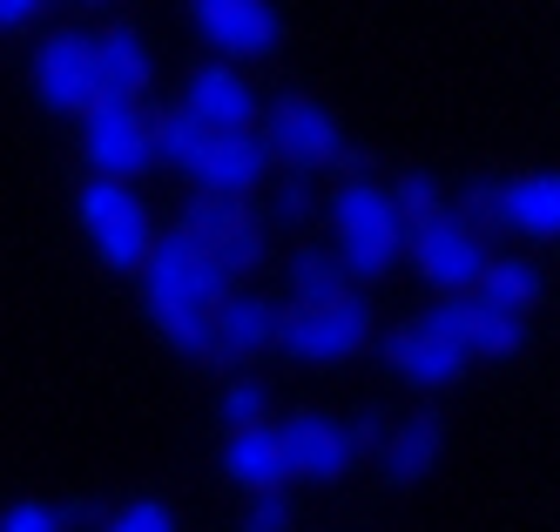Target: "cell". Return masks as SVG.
I'll list each match as a JSON object with an SVG mask.
<instances>
[{
  "mask_svg": "<svg viewBox=\"0 0 560 532\" xmlns=\"http://www.w3.org/2000/svg\"><path fill=\"white\" fill-rule=\"evenodd\" d=\"M0 532H68V519H61V506L21 499V506H8V519H0Z\"/></svg>",
  "mask_w": 560,
  "mask_h": 532,
  "instance_id": "obj_27",
  "label": "cell"
},
{
  "mask_svg": "<svg viewBox=\"0 0 560 532\" xmlns=\"http://www.w3.org/2000/svg\"><path fill=\"white\" fill-rule=\"evenodd\" d=\"M277 344L298 364H345L372 344V310L365 297H338L325 310H277Z\"/></svg>",
  "mask_w": 560,
  "mask_h": 532,
  "instance_id": "obj_6",
  "label": "cell"
},
{
  "mask_svg": "<svg viewBox=\"0 0 560 532\" xmlns=\"http://www.w3.org/2000/svg\"><path fill=\"white\" fill-rule=\"evenodd\" d=\"M34 21H42V8H34V0H0V34L34 27Z\"/></svg>",
  "mask_w": 560,
  "mask_h": 532,
  "instance_id": "obj_30",
  "label": "cell"
},
{
  "mask_svg": "<svg viewBox=\"0 0 560 532\" xmlns=\"http://www.w3.org/2000/svg\"><path fill=\"white\" fill-rule=\"evenodd\" d=\"M230 229H244V202H236V196H203V189H196V196H189V210H183V236H189V243H203V250H217Z\"/></svg>",
  "mask_w": 560,
  "mask_h": 532,
  "instance_id": "obj_22",
  "label": "cell"
},
{
  "mask_svg": "<svg viewBox=\"0 0 560 532\" xmlns=\"http://www.w3.org/2000/svg\"><path fill=\"white\" fill-rule=\"evenodd\" d=\"M540 291H547V276L527 257H493L487 276H479V297H493V304H506L520 317H527V304H540Z\"/></svg>",
  "mask_w": 560,
  "mask_h": 532,
  "instance_id": "obj_21",
  "label": "cell"
},
{
  "mask_svg": "<svg viewBox=\"0 0 560 532\" xmlns=\"http://www.w3.org/2000/svg\"><path fill=\"white\" fill-rule=\"evenodd\" d=\"M210 257H217V270H223L230 283H236V276H250V270L264 263V229H257V223H244V229H230V236L217 243Z\"/></svg>",
  "mask_w": 560,
  "mask_h": 532,
  "instance_id": "obj_23",
  "label": "cell"
},
{
  "mask_svg": "<svg viewBox=\"0 0 560 532\" xmlns=\"http://www.w3.org/2000/svg\"><path fill=\"white\" fill-rule=\"evenodd\" d=\"M82 236L108 270H142L149 243H155V223H149L142 196L129 182H89L82 189Z\"/></svg>",
  "mask_w": 560,
  "mask_h": 532,
  "instance_id": "obj_4",
  "label": "cell"
},
{
  "mask_svg": "<svg viewBox=\"0 0 560 532\" xmlns=\"http://www.w3.org/2000/svg\"><path fill=\"white\" fill-rule=\"evenodd\" d=\"M439 445H446V431H439V418H406L398 431H385V445H378V459H385V478L392 485H419L432 465H439Z\"/></svg>",
  "mask_w": 560,
  "mask_h": 532,
  "instance_id": "obj_18",
  "label": "cell"
},
{
  "mask_svg": "<svg viewBox=\"0 0 560 532\" xmlns=\"http://www.w3.org/2000/svg\"><path fill=\"white\" fill-rule=\"evenodd\" d=\"M82 155L95 182H129L136 169H149V115L136 102H95L82 115Z\"/></svg>",
  "mask_w": 560,
  "mask_h": 532,
  "instance_id": "obj_8",
  "label": "cell"
},
{
  "mask_svg": "<svg viewBox=\"0 0 560 532\" xmlns=\"http://www.w3.org/2000/svg\"><path fill=\"white\" fill-rule=\"evenodd\" d=\"M183 115L196 121V129H210V135H244L250 121H257V95H250V81L236 74V68L203 61L183 81Z\"/></svg>",
  "mask_w": 560,
  "mask_h": 532,
  "instance_id": "obj_12",
  "label": "cell"
},
{
  "mask_svg": "<svg viewBox=\"0 0 560 532\" xmlns=\"http://www.w3.org/2000/svg\"><path fill=\"white\" fill-rule=\"evenodd\" d=\"M89 48H95V81H102V102H136L142 88H149V48H142V34L136 27H102V34H89Z\"/></svg>",
  "mask_w": 560,
  "mask_h": 532,
  "instance_id": "obj_16",
  "label": "cell"
},
{
  "mask_svg": "<svg viewBox=\"0 0 560 532\" xmlns=\"http://www.w3.org/2000/svg\"><path fill=\"white\" fill-rule=\"evenodd\" d=\"M493 210L506 229L520 236H534V243H553L560 236V176L553 169H527V176H513L493 189Z\"/></svg>",
  "mask_w": 560,
  "mask_h": 532,
  "instance_id": "obj_15",
  "label": "cell"
},
{
  "mask_svg": "<svg viewBox=\"0 0 560 532\" xmlns=\"http://www.w3.org/2000/svg\"><path fill=\"white\" fill-rule=\"evenodd\" d=\"M264 344H277V304L257 291H230L210 310V357L223 364H250Z\"/></svg>",
  "mask_w": 560,
  "mask_h": 532,
  "instance_id": "obj_14",
  "label": "cell"
},
{
  "mask_svg": "<svg viewBox=\"0 0 560 532\" xmlns=\"http://www.w3.org/2000/svg\"><path fill=\"white\" fill-rule=\"evenodd\" d=\"M284 283H291V310H325V304L351 297V276H345V263L331 250H298Z\"/></svg>",
  "mask_w": 560,
  "mask_h": 532,
  "instance_id": "obj_19",
  "label": "cell"
},
{
  "mask_svg": "<svg viewBox=\"0 0 560 532\" xmlns=\"http://www.w3.org/2000/svg\"><path fill=\"white\" fill-rule=\"evenodd\" d=\"M392 210H398V223H425V216H439V182L432 176H406L398 182V196H392Z\"/></svg>",
  "mask_w": 560,
  "mask_h": 532,
  "instance_id": "obj_26",
  "label": "cell"
},
{
  "mask_svg": "<svg viewBox=\"0 0 560 532\" xmlns=\"http://www.w3.org/2000/svg\"><path fill=\"white\" fill-rule=\"evenodd\" d=\"M311 216V182L304 176H291V182H277V196H270V223H284V229H298Z\"/></svg>",
  "mask_w": 560,
  "mask_h": 532,
  "instance_id": "obj_28",
  "label": "cell"
},
{
  "mask_svg": "<svg viewBox=\"0 0 560 532\" xmlns=\"http://www.w3.org/2000/svg\"><path fill=\"white\" fill-rule=\"evenodd\" d=\"M264 385L257 378H236L230 391H223V418H230V431H250V425H264Z\"/></svg>",
  "mask_w": 560,
  "mask_h": 532,
  "instance_id": "obj_25",
  "label": "cell"
},
{
  "mask_svg": "<svg viewBox=\"0 0 560 532\" xmlns=\"http://www.w3.org/2000/svg\"><path fill=\"white\" fill-rule=\"evenodd\" d=\"M406 250L419 263V276L432 283V291H453V297H472L479 291V276H487L493 250H487V236H472L459 216H425L406 229Z\"/></svg>",
  "mask_w": 560,
  "mask_h": 532,
  "instance_id": "obj_5",
  "label": "cell"
},
{
  "mask_svg": "<svg viewBox=\"0 0 560 532\" xmlns=\"http://www.w3.org/2000/svg\"><path fill=\"white\" fill-rule=\"evenodd\" d=\"M102 532H176V512L163 499H129L122 512H108Z\"/></svg>",
  "mask_w": 560,
  "mask_h": 532,
  "instance_id": "obj_24",
  "label": "cell"
},
{
  "mask_svg": "<svg viewBox=\"0 0 560 532\" xmlns=\"http://www.w3.org/2000/svg\"><path fill=\"white\" fill-rule=\"evenodd\" d=\"M270 176V149H264V135L257 129H244V135H203V149H196V162H189V182L203 189V196H236L244 202V189H257Z\"/></svg>",
  "mask_w": 560,
  "mask_h": 532,
  "instance_id": "obj_13",
  "label": "cell"
},
{
  "mask_svg": "<svg viewBox=\"0 0 560 532\" xmlns=\"http://www.w3.org/2000/svg\"><path fill=\"white\" fill-rule=\"evenodd\" d=\"M277 452H284V465L298 478H317V485H331L351 472L358 459V445H351V425L325 418V412H298L291 425H277Z\"/></svg>",
  "mask_w": 560,
  "mask_h": 532,
  "instance_id": "obj_11",
  "label": "cell"
},
{
  "mask_svg": "<svg viewBox=\"0 0 560 532\" xmlns=\"http://www.w3.org/2000/svg\"><path fill=\"white\" fill-rule=\"evenodd\" d=\"M466 304V344H472V357H513L520 351V331H527V317L520 310H506V304H493V297H459Z\"/></svg>",
  "mask_w": 560,
  "mask_h": 532,
  "instance_id": "obj_20",
  "label": "cell"
},
{
  "mask_svg": "<svg viewBox=\"0 0 560 532\" xmlns=\"http://www.w3.org/2000/svg\"><path fill=\"white\" fill-rule=\"evenodd\" d=\"M189 21L217 55H236V61L270 55L277 40H284V21H277V8H264V0H196Z\"/></svg>",
  "mask_w": 560,
  "mask_h": 532,
  "instance_id": "obj_10",
  "label": "cell"
},
{
  "mask_svg": "<svg viewBox=\"0 0 560 532\" xmlns=\"http://www.w3.org/2000/svg\"><path fill=\"white\" fill-rule=\"evenodd\" d=\"M34 95L61 115H89L102 102V81H95V48L89 34H48L42 55H34Z\"/></svg>",
  "mask_w": 560,
  "mask_h": 532,
  "instance_id": "obj_9",
  "label": "cell"
},
{
  "mask_svg": "<svg viewBox=\"0 0 560 532\" xmlns=\"http://www.w3.org/2000/svg\"><path fill=\"white\" fill-rule=\"evenodd\" d=\"M264 149H270V162L284 155V162H298V169L358 162V149L338 135V115H331L325 102H311V95H284V102L270 108V121H264Z\"/></svg>",
  "mask_w": 560,
  "mask_h": 532,
  "instance_id": "obj_7",
  "label": "cell"
},
{
  "mask_svg": "<svg viewBox=\"0 0 560 532\" xmlns=\"http://www.w3.org/2000/svg\"><path fill=\"white\" fill-rule=\"evenodd\" d=\"M223 472H230L236 485H244L250 499H257V493H284L291 465H284V452H277V425L230 431V445H223Z\"/></svg>",
  "mask_w": 560,
  "mask_h": 532,
  "instance_id": "obj_17",
  "label": "cell"
},
{
  "mask_svg": "<svg viewBox=\"0 0 560 532\" xmlns=\"http://www.w3.org/2000/svg\"><path fill=\"white\" fill-rule=\"evenodd\" d=\"M136 276H142V304H149L155 331H163L183 357H210V310L236 291V283L217 270V257L176 229V236L149 243Z\"/></svg>",
  "mask_w": 560,
  "mask_h": 532,
  "instance_id": "obj_1",
  "label": "cell"
},
{
  "mask_svg": "<svg viewBox=\"0 0 560 532\" xmlns=\"http://www.w3.org/2000/svg\"><path fill=\"white\" fill-rule=\"evenodd\" d=\"M244 532H291V499L284 493H257L244 506Z\"/></svg>",
  "mask_w": 560,
  "mask_h": 532,
  "instance_id": "obj_29",
  "label": "cell"
},
{
  "mask_svg": "<svg viewBox=\"0 0 560 532\" xmlns=\"http://www.w3.org/2000/svg\"><path fill=\"white\" fill-rule=\"evenodd\" d=\"M331 223H338V263L345 276H385L398 257H406V223L392 210V189H378L372 176H351L331 196Z\"/></svg>",
  "mask_w": 560,
  "mask_h": 532,
  "instance_id": "obj_2",
  "label": "cell"
},
{
  "mask_svg": "<svg viewBox=\"0 0 560 532\" xmlns=\"http://www.w3.org/2000/svg\"><path fill=\"white\" fill-rule=\"evenodd\" d=\"M385 364L406 385L419 391H446L466 364H472V344H466V304L446 297V304H432L419 310L412 323H398V331L385 338Z\"/></svg>",
  "mask_w": 560,
  "mask_h": 532,
  "instance_id": "obj_3",
  "label": "cell"
}]
</instances>
